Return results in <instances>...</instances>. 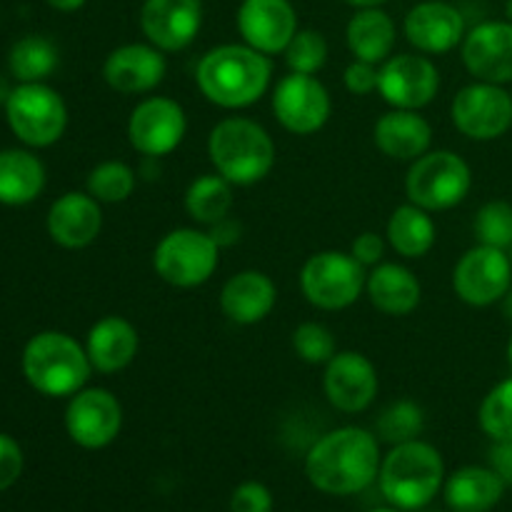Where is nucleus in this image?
<instances>
[{"instance_id":"nucleus-50","label":"nucleus","mask_w":512,"mask_h":512,"mask_svg":"<svg viewBox=\"0 0 512 512\" xmlns=\"http://www.w3.org/2000/svg\"><path fill=\"white\" fill-rule=\"evenodd\" d=\"M510 263H512V248H510Z\"/></svg>"},{"instance_id":"nucleus-4","label":"nucleus","mask_w":512,"mask_h":512,"mask_svg":"<svg viewBox=\"0 0 512 512\" xmlns=\"http://www.w3.org/2000/svg\"><path fill=\"white\" fill-rule=\"evenodd\" d=\"M208 155L215 173L233 185H255L273 170L275 143L250 118H225L210 130Z\"/></svg>"},{"instance_id":"nucleus-22","label":"nucleus","mask_w":512,"mask_h":512,"mask_svg":"<svg viewBox=\"0 0 512 512\" xmlns=\"http://www.w3.org/2000/svg\"><path fill=\"white\" fill-rule=\"evenodd\" d=\"M103 228V210L90 193H65L50 205L48 233L68 250L93 243Z\"/></svg>"},{"instance_id":"nucleus-10","label":"nucleus","mask_w":512,"mask_h":512,"mask_svg":"<svg viewBox=\"0 0 512 512\" xmlns=\"http://www.w3.org/2000/svg\"><path fill=\"white\" fill-rule=\"evenodd\" d=\"M450 115L465 138L478 143L498 140L512 128V93L503 85L478 80L455 95Z\"/></svg>"},{"instance_id":"nucleus-11","label":"nucleus","mask_w":512,"mask_h":512,"mask_svg":"<svg viewBox=\"0 0 512 512\" xmlns=\"http://www.w3.org/2000/svg\"><path fill=\"white\" fill-rule=\"evenodd\" d=\"M453 288L463 303L488 308L508 295L512 288L510 255L490 245H475L453 270Z\"/></svg>"},{"instance_id":"nucleus-20","label":"nucleus","mask_w":512,"mask_h":512,"mask_svg":"<svg viewBox=\"0 0 512 512\" xmlns=\"http://www.w3.org/2000/svg\"><path fill=\"white\" fill-rule=\"evenodd\" d=\"M403 33L420 53L440 55L463 45L465 18L455 5L445 0H423L408 10L403 20Z\"/></svg>"},{"instance_id":"nucleus-13","label":"nucleus","mask_w":512,"mask_h":512,"mask_svg":"<svg viewBox=\"0 0 512 512\" xmlns=\"http://www.w3.org/2000/svg\"><path fill=\"white\" fill-rule=\"evenodd\" d=\"M330 93L315 75L290 73L275 85L273 113L288 133L313 135L328 123Z\"/></svg>"},{"instance_id":"nucleus-2","label":"nucleus","mask_w":512,"mask_h":512,"mask_svg":"<svg viewBox=\"0 0 512 512\" xmlns=\"http://www.w3.org/2000/svg\"><path fill=\"white\" fill-rule=\"evenodd\" d=\"M273 78L270 55L250 45H218L200 58L195 80L205 98L220 108L238 110L258 103Z\"/></svg>"},{"instance_id":"nucleus-44","label":"nucleus","mask_w":512,"mask_h":512,"mask_svg":"<svg viewBox=\"0 0 512 512\" xmlns=\"http://www.w3.org/2000/svg\"><path fill=\"white\" fill-rule=\"evenodd\" d=\"M48 5H53L55 10H63V13H73V10L83 8L88 0H45Z\"/></svg>"},{"instance_id":"nucleus-42","label":"nucleus","mask_w":512,"mask_h":512,"mask_svg":"<svg viewBox=\"0 0 512 512\" xmlns=\"http://www.w3.org/2000/svg\"><path fill=\"white\" fill-rule=\"evenodd\" d=\"M350 255H353L360 265H365V268H370V265L375 268L385 255V240L380 238L378 233L358 235V238L353 240V245H350Z\"/></svg>"},{"instance_id":"nucleus-25","label":"nucleus","mask_w":512,"mask_h":512,"mask_svg":"<svg viewBox=\"0 0 512 512\" xmlns=\"http://www.w3.org/2000/svg\"><path fill=\"white\" fill-rule=\"evenodd\" d=\"M140 348L138 330L133 323L120 315H105L90 328L85 353H88L93 370L103 375L120 373L135 360Z\"/></svg>"},{"instance_id":"nucleus-36","label":"nucleus","mask_w":512,"mask_h":512,"mask_svg":"<svg viewBox=\"0 0 512 512\" xmlns=\"http://www.w3.org/2000/svg\"><path fill=\"white\" fill-rule=\"evenodd\" d=\"M290 73L315 75L328 63V40L318 30H298L285 48Z\"/></svg>"},{"instance_id":"nucleus-16","label":"nucleus","mask_w":512,"mask_h":512,"mask_svg":"<svg viewBox=\"0 0 512 512\" xmlns=\"http://www.w3.org/2000/svg\"><path fill=\"white\" fill-rule=\"evenodd\" d=\"M140 28L150 45L178 53L198 38L203 28V0H145Z\"/></svg>"},{"instance_id":"nucleus-7","label":"nucleus","mask_w":512,"mask_h":512,"mask_svg":"<svg viewBox=\"0 0 512 512\" xmlns=\"http://www.w3.org/2000/svg\"><path fill=\"white\" fill-rule=\"evenodd\" d=\"M220 245L195 228L170 230L153 253V268L173 288H198L218 270Z\"/></svg>"},{"instance_id":"nucleus-39","label":"nucleus","mask_w":512,"mask_h":512,"mask_svg":"<svg viewBox=\"0 0 512 512\" xmlns=\"http://www.w3.org/2000/svg\"><path fill=\"white\" fill-rule=\"evenodd\" d=\"M233 512H270L273 510V495L263 483H243L230 500Z\"/></svg>"},{"instance_id":"nucleus-34","label":"nucleus","mask_w":512,"mask_h":512,"mask_svg":"<svg viewBox=\"0 0 512 512\" xmlns=\"http://www.w3.org/2000/svg\"><path fill=\"white\" fill-rule=\"evenodd\" d=\"M423 428L425 415L420 405L413 403V400H398L390 408H385L383 415L378 418V438L390 445L418 440Z\"/></svg>"},{"instance_id":"nucleus-41","label":"nucleus","mask_w":512,"mask_h":512,"mask_svg":"<svg viewBox=\"0 0 512 512\" xmlns=\"http://www.w3.org/2000/svg\"><path fill=\"white\" fill-rule=\"evenodd\" d=\"M23 473V450L13 438L0 433V493L8 490Z\"/></svg>"},{"instance_id":"nucleus-45","label":"nucleus","mask_w":512,"mask_h":512,"mask_svg":"<svg viewBox=\"0 0 512 512\" xmlns=\"http://www.w3.org/2000/svg\"><path fill=\"white\" fill-rule=\"evenodd\" d=\"M343 3L353 5V8L358 10V8H380V5H383L385 0H343Z\"/></svg>"},{"instance_id":"nucleus-21","label":"nucleus","mask_w":512,"mask_h":512,"mask_svg":"<svg viewBox=\"0 0 512 512\" xmlns=\"http://www.w3.org/2000/svg\"><path fill=\"white\" fill-rule=\"evenodd\" d=\"M168 60L163 50L150 43H128L115 48L103 63V78L123 95L150 93L163 83Z\"/></svg>"},{"instance_id":"nucleus-3","label":"nucleus","mask_w":512,"mask_h":512,"mask_svg":"<svg viewBox=\"0 0 512 512\" xmlns=\"http://www.w3.org/2000/svg\"><path fill=\"white\" fill-rule=\"evenodd\" d=\"M90 370L93 365L83 345L58 330L33 335L23 350L25 380L48 398H68L83 390Z\"/></svg>"},{"instance_id":"nucleus-38","label":"nucleus","mask_w":512,"mask_h":512,"mask_svg":"<svg viewBox=\"0 0 512 512\" xmlns=\"http://www.w3.org/2000/svg\"><path fill=\"white\" fill-rule=\"evenodd\" d=\"M293 350L310 365H328L338 353L335 335L323 323H303L293 333Z\"/></svg>"},{"instance_id":"nucleus-30","label":"nucleus","mask_w":512,"mask_h":512,"mask_svg":"<svg viewBox=\"0 0 512 512\" xmlns=\"http://www.w3.org/2000/svg\"><path fill=\"white\" fill-rule=\"evenodd\" d=\"M438 228L428 210L405 203L393 210L388 220V240L393 250L403 258H423L433 250Z\"/></svg>"},{"instance_id":"nucleus-12","label":"nucleus","mask_w":512,"mask_h":512,"mask_svg":"<svg viewBox=\"0 0 512 512\" xmlns=\"http://www.w3.org/2000/svg\"><path fill=\"white\" fill-rule=\"evenodd\" d=\"M123 428V405L110 390L83 388L70 395L65 430L85 450H100L113 443Z\"/></svg>"},{"instance_id":"nucleus-29","label":"nucleus","mask_w":512,"mask_h":512,"mask_svg":"<svg viewBox=\"0 0 512 512\" xmlns=\"http://www.w3.org/2000/svg\"><path fill=\"white\" fill-rule=\"evenodd\" d=\"M45 188V165L28 150L0 153V205L33 203Z\"/></svg>"},{"instance_id":"nucleus-14","label":"nucleus","mask_w":512,"mask_h":512,"mask_svg":"<svg viewBox=\"0 0 512 512\" xmlns=\"http://www.w3.org/2000/svg\"><path fill=\"white\" fill-rule=\"evenodd\" d=\"M188 130V118L178 100L163 98H145L130 113L128 120V140L140 155L148 158H163L173 153L185 138Z\"/></svg>"},{"instance_id":"nucleus-31","label":"nucleus","mask_w":512,"mask_h":512,"mask_svg":"<svg viewBox=\"0 0 512 512\" xmlns=\"http://www.w3.org/2000/svg\"><path fill=\"white\" fill-rule=\"evenodd\" d=\"M233 208V183L220 173L200 175L185 193V210L195 223L218 225Z\"/></svg>"},{"instance_id":"nucleus-49","label":"nucleus","mask_w":512,"mask_h":512,"mask_svg":"<svg viewBox=\"0 0 512 512\" xmlns=\"http://www.w3.org/2000/svg\"><path fill=\"white\" fill-rule=\"evenodd\" d=\"M373 512H398V510H373Z\"/></svg>"},{"instance_id":"nucleus-35","label":"nucleus","mask_w":512,"mask_h":512,"mask_svg":"<svg viewBox=\"0 0 512 512\" xmlns=\"http://www.w3.org/2000/svg\"><path fill=\"white\" fill-rule=\"evenodd\" d=\"M480 428L493 440H512V378L495 385L478 410Z\"/></svg>"},{"instance_id":"nucleus-28","label":"nucleus","mask_w":512,"mask_h":512,"mask_svg":"<svg viewBox=\"0 0 512 512\" xmlns=\"http://www.w3.org/2000/svg\"><path fill=\"white\" fill-rule=\"evenodd\" d=\"M505 483L493 468H463L450 475L445 500L455 512H490L503 500Z\"/></svg>"},{"instance_id":"nucleus-9","label":"nucleus","mask_w":512,"mask_h":512,"mask_svg":"<svg viewBox=\"0 0 512 512\" xmlns=\"http://www.w3.org/2000/svg\"><path fill=\"white\" fill-rule=\"evenodd\" d=\"M365 265L350 253L323 250L305 260L300 270V290L305 300L320 310H343L365 290Z\"/></svg>"},{"instance_id":"nucleus-23","label":"nucleus","mask_w":512,"mask_h":512,"mask_svg":"<svg viewBox=\"0 0 512 512\" xmlns=\"http://www.w3.org/2000/svg\"><path fill=\"white\" fill-rule=\"evenodd\" d=\"M278 300L270 275L260 270H243L233 275L220 290V308L225 318L238 325H255L268 318Z\"/></svg>"},{"instance_id":"nucleus-1","label":"nucleus","mask_w":512,"mask_h":512,"mask_svg":"<svg viewBox=\"0 0 512 512\" xmlns=\"http://www.w3.org/2000/svg\"><path fill=\"white\" fill-rule=\"evenodd\" d=\"M305 473L328 495L360 493L380 473L378 438L363 428L333 430L310 448Z\"/></svg>"},{"instance_id":"nucleus-40","label":"nucleus","mask_w":512,"mask_h":512,"mask_svg":"<svg viewBox=\"0 0 512 512\" xmlns=\"http://www.w3.org/2000/svg\"><path fill=\"white\" fill-rule=\"evenodd\" d=\"M345 88L353 95H370L378 90L380 83V68L375 63H365V60H353L345 68Z\"/></svg>"},{"instance_id":"nucleus-48","label":"nucleus","mask_w":512,"mask_h":512,"mask_svg":"<svg viewBox=\"0 0 512 512\" xmlns=\"http://www.w3.org/2000/svg\"><path fill=\"white\" fill-rule=\"evenodd\" d=\"M508 363H510V368H512V335H510V343H508Z\"/></svg>"},{"instance_id":"nucleus-24","label":"nucleus","mask_w":512,"mask_h":512,"mask_svg":"<svg viewBox=\"0 0 512 512\" xmlns=\"http://www.w3.org/2000/svg\"><path fill=\"white\" fill-rule=\"evenodd\" d=\"M373 138L383 155L403 160V163H413L430 150L433 128L423 115H418V110L393 108L390 113L380 115Z\"/></svg>"},{"instance_id":"nucleus-26","label":"nucleus","mask_w":512,"mask_h":512,"mask_svg":"<svg viewBox=\"0 0 512 512\" xmlns=\"http://www.w3.org/2000/svg\"><path fill=\"white\" fill-rule=\"evenodd\" d=\"M368 298L380 313L403 318L420 305L423 288L413 270L398 263H378L365 280Z\"/></svg>"},{"instance_id":"nucleus-18","label":"nucleus","mask_w":512,"mask_h":512,"mask_svg":"<svg viewBox=\"0 0 512 512\" xmlns=\"http://www.w3.org/2000/svg\"><path fill=\"white\" fill-rule=\"evenodd\" d=\"M463 63L475 80L505 85L512 83V23L485 20L465 33Z\"/></svg>"},{"instance_id":"nucleus-43","label":"nucleus","mask_w":512,"mask_h":512,"mask_svg":"<svg viewBox=\"0 0 512 512\" xmlns=\"http://www.w3.org/2000/svg\"><path fill=\"white\" fill-rule=\"evenodd\" d=\"M490 465L505 485H512V440H495L490 450Z\"/></svg>"},{"instance_id":"nucleus-6","label":"nucleus","mask_w":512,"mask_h":512,"mask_svg":"<svg viewBox=\"0 0 512 512\" xmlns=\"http://www.w3.org/2000/svg\"><path fill=\"white\" fill-rule=\"evenodd\" d=\"M473 188V170L453 150H428L413 160L405 178L408 200L428 213H440L463 203Z\"/></svg>"},{"instance_id":"nucleus-19","label":"nucleus","mask_w":512,"mask_h":512,"mask_svg":"<svg viewBox=\"0 0 512 512\" xmlns=\"http://www.w3.org/2000/svg\"><path fill=\"white\" fill-rule=\"evenodd\" d=\"M235 23L245 45L265 55L285 53L298 33V13L290 0H243Z\"/></svg>"},{"instance_id":"nucleus-15","label":"nucleus","mask_w":512,"mask_h":512,"mask_svg":"<svg viewBox=\"0 0 512 512\" xmlns=\"http://www.w3.org/2000/svg\"><path fill=\"white\" fill-rule=\"evenodd\" d=\"M438 90L440 73L425 55H390L385 63H380L378 93L393 108L420 110L433 103Z\"/></svg>"},{"instance_id":"nucleus-17","label":"nucleus","mask_w":512,"mask_h":512,"mask_svg":"<svg viewBox=\"0 0 512 512\" xmlns=\"http://www.w3.org/2000/svg\"><path fill=\"white\" fill-rule=\"evenodd\" d=\"M323 388L325 398L335 410L363 413L378 395V370L363 353L343 350V353H335L333 360L325 365Z\"/></svg>"},{"instance_id":"nucleus-46","label":"nucleus","mask_w":512,"mask_h":512,"mask_svg":"<svg viewBox=\"0 0 512 512\" xmlns=\"http://www.w3.org/2000/svg\"><path fill=\"white\" fill-rule=\"evenodd\" d=\"M503 303H505V315H508V318L512 320V288L508 290V295L503 298Z\"/></svg>"},{"instance_id":"nucleus-37","label":"nucleus","mask_w":512,"mask_h":512,"mask_svg":"<svg viewBox=\"0 0 512 512\" xmlns=\"http://www.w3.org/2000/svg\"><path fill=\"white\" fill-rule=\"evenodd\" d=\"M475 238L490 248H512V205L505 200L485 203L475 215Z\"/></svg>"},{"instance_id":"nucleus-32","label":"nucleus","mask_w":512,"mask_h":512,"mask_svg":"<svg viewBox=\"0 0 512 512\" xmlns=\"http://www.w3.org/2000/svg\"><path fill=\"white\" fill-rule=\"evenodd\" d=\"M8 65L20 83H43L58 68V48L43 35H25L10 48Z\"/></svg>"},{"instance_id":"nucleus-5","label":"nucleus","mask_w":512,"mask_h":512,"mask_svg":"<svg viewBox=\"0 0 512 512\" xmlns=\"http://www.w3.org/2000/svg\"><path fill=\"white\" fill-rule=\"evenodd\" d=\"M380 490L400 510H418L438 495L445 465L438 450L423 440L393 445L380 463Z\"/></svg>"},{"instance_id":"nucleus-27","label":"nucleus","mask_w":512,"mask_h":512,"mask_svg":"<svg viewBox=\"0 0 512 512\" xmlns=\"http://www.w3.org/2000/svg\"><path fill=\"white\" fill-rule=\"evenodd\" d=\"M350 53L365 63H385L393 55L398 28L383 8H358L345 28Z\"/></svg>"},{"instance_id":"nucleus-8","label":"nucleus","mask_w":512,"mask_h":512,"mask_svg":"<svg viewBox=\"0 0 512 512\" xmlns=\"http://www.w3.org/2000/svg\"><path fill=\"white\" fill-rule=\"evenodd\" d=\"M8 125L30 148L58 143L68 125L65 100L45 83H20L5 100Z\"/></svg>"},{"instance_id":"nucleus-47","label":"nucleus","mask_w":512,"mask_h":512,"mask_svg":"<svg viewBox=\"0 0 512 512\" xmlns=\"http://www.w3.org/2000/svg\"><path fill=\"white\" fill-rule=\"evenodd\" d=\"M505 15H508V20L512 23V0H505Z\"/></svg>"},{"instance_id":"nucleus-33","label":"nucleus","mask_w":512,"mask_h":512,"mask_svg":"<svg viewBox=\"0 0 512 512\" xmlns=\"http://www.w3.org/2000/svg\"><path fill=\"white\" fill-rule=\"evenodd\" d=\"M135 183H138V178H135V170L130 165L120 163V160H105L90 170L88 193L98 203H123L133 195Z\"/></svg>"}]
</instances>
